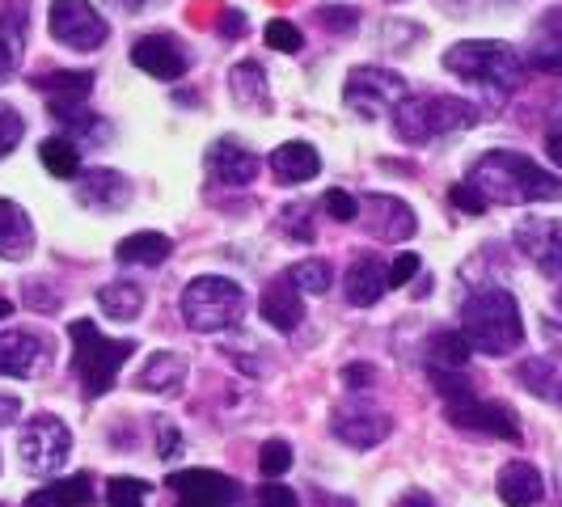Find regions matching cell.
<instances>
[{
    "label": "cell",
    "instance_id": "e0dca14e",
    "mask_svg": "<svg viewBox=\"0 0 562 507\" xmlns=\"http://www.w3.org/2000/svg\"><path fill=\"white\" fill-rule=\"evenodd\" d=\"M330 431L351 449H376L381 440H390L394 422L385 410H372V406H338L330 415Z\"/></svg>",
    "mask_w": 562,
    "mask_h": 507
},
{
    "label": "cell",
    "instance_id": "ab89813d",
    "mask_svg": "<svg viewBox=\"0 0 562 507\" xmlns=\"http://www.w3.org/2000/svg\"><path fill=\"white\" fill-rule=\"evenodd\" d=\"M322 207L335 216V221H360V199L347 195V191H326V199H322Z\"/></svg>",
    "mask_w": 562,
    "mask_h": 507
},
{
    "label": "cell",
    "instance_id": "f6af8a7d",
    "mask_svg": "<svg viewBox=\"0 0 562 507\" xmlns=\"http://www.w3.org/2000/svg\"><path fill=\"white\" fill-rule=\"evenodd\" d=\"M317 18H322V26H330V30H356V13L351 9H317Z\"/></svg>",
    "mask_w": 562,
    "mask_h": 507
},
{
    "label": "cell",
    "instance_id": "f35d334b",
    "mask_svg": "<svg viewBox=\"0 0 562 507\" xmlns=\"http://www.w3.org/2000/svg\"><path fill=\"white\" fill-rule=\"evenodd\" d=\"M280 228L292 237V241H313V225H310V207H283L280 212Z\"/></svg>",
    "mask_w": 562,
    "mask_h": 507
},
{
    "label": "cell",
    "instance_id": "5bb4252c",
    "mask_svg": "<svg viewBox=\"0 0 562 507\" xmlns=\"http://www.w3.org/2000/svg\"><path fill=\"white\" fill-rule=\"evenodd\" d=\"M512 237L541 275L562 280V221H520Z\"/></svg>",
    "mask_w": 562,
    "mask_h": 507
},
{
    "label": "cell",
    "instance_id": "484cf974",
    "mask_svg": "<svg viewBox=\"0 0 562 507\" xmlns=\"http://www.w3.org/2000/svg\"><path fill=\"white\" fill-rule=\"evenodd\" d=\"M541 495H546V482L537 474V465H529V461H507L504 470H499V499L507 507H533L541 504Z\"/></svg>",
    "mask_w": 562,
    "mask_h": 507
},
{
    "label": "cell",
    "instance_id": "cb8c5ba5",
    "mask_svg": "<svg viewBox=\"0 0 562 507\" xmlns=\"http://www.w3.org/2000/svg\"><path fill=\"white\" fill-rule=\"evenodd\" d=\"M30 250H34L30 212L13 199H0V258L4 262H22Z\"/></svg>",
    "mask_w": 562,
    "mask_h": 507
},
{
    "label": "cell",
    "instance_id": "681fc988",
    "mask_svg": "<svg viewBox=\"0 0 562 507\" xmlns=\"http://www.w3.org/2000/svg\"><path fill=\"white\" fill-rule=\"evenodd\" d=\"M241 30H246V13H237V9H228L225 13V22H221V34H233V38H237V34H241Z\"/></svg>",
    "mask_w": 562,
    "mask_h": 507
},
{
    "label": "cell",
    "instance_id": "74e56055",
    "mask_svg": "<svg viewBox=\"0 0 562 507\" xmlns=\"http://www.w3.org/2000/svg\"><path fill=\"white\" fill-rule=\"evenodd\" d=\"M22 136H26V119L13 111V106L0 102V157H9L22 144Z\"/></svg>",
    "mask_w": 562,
    "mask_h": 507
},
{
    "label": "cell",
    "instance_id": "d6986e66",
    "mask_svg": "<svg viewBox=\"0 0 562 507\" xmlns=\"http://www.w3.org/2000/svg\"><path fill=\"white\" fill-rule=\"evenodd\" d=\"M77 199L98 212H123L132 203V178L119 169H85L77 178Z\"/></svg>",
    "mask_w": 562,
    "mask_h": 507
},
{
    "label": "cell",
    "instance_id": "7a4b0ae2",
    "mask_svg": "<svg viewBox=\"0 0 562 507\" xmlns=\"http://www.w3.org/2000/svg\"><path fill=\"white\" fill-rule=\"evenodd\" d=\"M461 335L482 356H512L525 342L520 305L507 288H479L461 305Z\"/></svg>",
    "mask_w": 562,
    "mask_h": 507
},
{
    "label": "cell",
    "instance_id": "ee69618b",
    "mask_svg": "<svg viewBox=\"0 0 562 507\" xmlns=\"http://www.w3.org/2000/svg\"><path fill=\"white\" fill-rule=\"evenodd\" d=\"M157 452H161V457H178V452H182V436H178V427L166 419H157Z\"/></svg>",
    "mask_w": 562,
    "mask_h": 507
},
{
    "label": "cell",
    "instance_id": "c3c4849f",
    "mask_svg": "<svg viewBox=\"0 0 562 507\" xmlns=\"http://www.w3.org/2000/svg\"><path fill=\"white\" fill-rule=\"evenodd\" d=\"M18 415H22V402L13 394H0V427L4 422H18Z\"/></svg>",
    "mask_w": 562,
    "mask_h": 507
},
{
    "label": "cell",
    "instance_id": "ac0fdd59",
    "mask_svg": "<svg viewBox=\"0 0 562 507\" xmlns=\"http://www.w3.org/2000/svg\"><path fill=\"white\" fill-rule=\"evenodd\" d=\"M258 309H262V322H267L271 330L292 335V330L305 322V296H301V288L292 283V275L283 271V275H276V280L262 288Z\"/></svg>",
    "mask_w": 562,
    "mask_h": 507
},
{
    "label": "cell",
    "instance_id": "277c9868",
    "mask_svg": "<svg viewBox=\"0 0 562 507\" xmlns=\"http://www.w3.org/2000/svg\"><path fill=\"white\" fill-rule=\"evenodd\" d=\"M479 123V106L449 93H406L394 106V132L402 144H431L461 127Z\"/></svg>",
    "mask_w": 562,
    "mask_h": 507
},
{
    "label": "cell",
    "instance_id": "ffe728a7",
    "mask_svg": "<svg viewBox=\"0 0 562 507\" xmlns=\"http://www.w3.org/2000/svg\"><path fill=\"white\" fill-rule=\"evenodd\" d=\"M26 34H30V4L26 0H9L4 13H0V84L22 68V59H26Z\"/></svg>",
    "mask_w": 562,
    "mask_h": 507
},
{
    "label": "cell",
    "instance_id": "4fadbf2b",
    "mask_svg": "<svg viewBox=\"0 0 562 507\" xmlns=\"http://www.w3.org/2000/svg\"><path fill=\"white\" fill-rule=\"evenodd\" d=\"M360 216H364L368 233L376 237V241H411L415 233H419V216H415V207L411 203H402L397 195H364L360 199Z\"/></svg>",
    "mask_w": 562,
    "mask_h": 507
},
{
    "label": "cell",
    "instance_id": "f5cc1de1",
    "mask_svg": "<svg viewBox=\"0 0 562 507\" xmlns=\"http://www.w3.org/2000/svg\"><path fill=\"white\" fill-rule=\"evenodd\" d=\"M554 309H559V317H562V288L554 292Z\"/></svg>",
    "mask_w": 562,
    "mask_h": 507
},
{
    "label": "cell",
    "instance_id": "f546056e",
    "mask_svg": "<svg viewBox=\"0 0 562 507\" xmlns=\"http://www.w3.org/2000/svg\"><path fill=\"white\" fill-rule=\"evenodd\" d=\"M470 338L461 330H440L427 342V372H465L470 364Z\"/></svg>",
    "mask_w": 562,
    "mask_h": 507
},
{
    "label": "cell",
    "instance_id": "7bdbcfd3",
    "mask_svg": "<svg viewBox=\"0 0 562 507\" xmlns=\"http://www.w3.org/2000/svg\"><path fill=\"white\" fill-rule=\"evenodd\" d=\"M452 207H461V212H474V216H479V212H486V207H491V203H486V199L479 195V191H474V187H470V182H461V187H452Z\"/></svg>",
    "mask_w": 562,
    "mask_h": 507
},
{
    "label": "cell",
    "instance_id": "836d02e7",
    "mask_svg": "<svg viewBox=\"0 0 562 507\" xmlns=\"http://www.w3.org/2000/svg\"><path fill=\"white\" fill-rule=\"evenodd\" d=\"M288 275H292V283H296L301 292H310V296H326V292H330V283H335L330 267H326L322 258H305V262H296Z\"/></svg>",
    "mask_w": 562,
    "mask_h": 507
},
{
    "label": "cell",
    "instance_id": "9a60e30c",
    "mask_svg": "<svg viewBox=\"0 0 562 507\" xmlns=\"http://www.w3.org/2000/svg\"><path fill=\"white\" fill-rule=\"evenodd\" d=\"M132 64H136L140 72H148L153 81H178V77H187V68H191L187 47H182L173 34H144V38H136Z\"/></svg>",
    "mask_w": 562,
    "mask_h": 507
},
{
    "label": "cell",
    "instance_id": "d4e9b609",
    "mask_svg": "<svg viewBox=\"0 0 562 507\" xmlns=\"http://www.w3.org/2000/svg\"><path fill=\"white\" fill-rule=\"evenodd\" d=\"M271 173H276L280 182H288V187H301V182H313V178L322 173V157H317L313 144L288 140L271 153Z\"/></svg>",
    "mask_w": 562,
    "mask_h": 507
},
{
    "label": "cell",
    "instance_id": "d590c367",
    "mask_svg": "<svg viewBox=\"0 0 562 507\" xmlns=\"http://www.w3.org/2000/svg\"><path fill=\"white\" fill-rule=\"evenodd\" d=\"M258 465H262L267 478L288 474V470H292V444H288V440H267V444L258 449Z\"/></svg>",
    "mask_w": 562,
    "mask_h": 507
},
{
    "label": "cell",
    "instance_id": "603a6c76",
    "mask_svg": "<svg viewBox=\"0 0 562 507\" xmlns=\"http://www.w3.org/2000/svg\"><path fill=\"white\" fill-rule=\"evenodd\" d=\"M187 385V356L178 351H153L136 372V390L144 394H178Z\"/></svg>",
    "mask_w": 562,
    "mask_h": 507
},
{
    "label": "cell",
    "instance_id": "8fae6325",
    "mask_svg": "<svg viewBox=\"0 0 562 507\" xmlns=\"http://www.w3.org/2000/svg\"><path fill=\"white\" fill-rule=\"evenodd\" d=\"M203 169H207V182H212V187L237 191V187H250L254 178H258L262 161H258V153H254L250 144L233 140V136H221V140L207 144Z\"/></svg>",
    "mask_w": 562,
    "mask_h": 507
},
{
    "label": "cell",
    "instance_id": "1f68e13d",
    "mask_svg": "<svg viewBox=\"0 0 562 507\" xmlns=\"http://www.w3.org/2000/svg\"><path fill=\"white\" fill-rule=\"evenodd\" d=\"M38 161L59 182L64 178H81V148H77L72 136H47V140L38 144Z\"/></svg>",
    "mask_w": 562,
    "mask_h": 507
},
{
    "label": "cell",
    "instance_id": "4dcf8cb0",
    "mask_svg": "<svg viewBox=\"0 0 562 507\" xmlns=\"http://www.w3.org/2000/svg\"><path fill=\"white\" fill-rule=\"evenodd\" d=\"M98 309L106 313L111 322H136L144 309V288L127 280L106 283V288H98Z\"/></svg>",
    "mask_w": 562,
    "mask_h": 507
},
{
    "label": "cell",
    "instance_id": "f907efd6",
    "mask_svg": "<svg viewBox=\"0 0 562 507\" xmlns=\"http://www.w3.org/2000/svg\"><path fill=\"white\" fill-rule=\"evenodd\" d=\"M397 507H436V504H431V495H427V491H411V495H402V499H397Z\"/></svg>",
    "mask_w": 562,
    "mask_h": 507
},
{
    "label": "cell",
    "instance_id": "d6a6232c",
    "mask_svg": "<svg viewBox=\"0 0 562 507\" xmlns=\"http://www.w3.org/2000/svg\"><path fill=\"white\" fill-rule=\"evenodd\" d=\"M520 381H525L537 397H554L562 406V360L537 356L529 364H520Z\"/></svg>",
    "mask_w": 562,
    "mask_h": 507
},
{
    "label": "cell",
    "instance_id": "f1b7e54d",
    "mask_svg": "<svg viewBox=\"0 0 562 507\" xmlns=\"http://www.w3.org/2000/svg\"><path fill=\"white\" fill-rule=\"evenodd\" d=\"M93 495H98L93 482L85 478V474H72V478L47 482L43 491H34L26 499V507H89Z\"/></svg>",
    "mask_w": 562,
    "mask_h": 507
},
{
    "label": "cell",
    "instance_id": "b9f144b4",
    "mask_svg": "<svg viewBox=\"0 0 562 507\" xmlns=\"http://www.w3.org/2000/svg\"><path fill=\"white\" fill-rule=\"evenodd\" d=\"M415 275H419V254H397L390 267V288H406Z\"/></svg>",
    "mask_w": 562,
    "mask_h": 507
},
{
    "label": "cell",
    "instance_id": "11a10c76",
    "mask_svg": "<svg viewBox=\"0 0 562 507\" xmlns=\"http://www.w3.org/2000/svg\"><path fill=\"white\" fill-rule=\"evenodd\" d=\"M123 4H140V0H123Z\"/></svg>",
    "mask_w": 562,
    "mask_h": 507
},
{
    "label": "cell",
    "instance_id": "db71d44e",
    "mask_svg": "<svg viewBox=\"0 0 562 507\" xmlns=\"http://www.w3.org/2000/svg\"><path fill=\"white\" fill-rule=\"evenodd\" d=\"M449 4H470V0H449Z\"/></svg>",
    "mask_w": 562,
    "mask_h": 507
},
{
    "label": "cell",
    "instance_id": "7c38bea8",
    "mask_svg": "<svg viewBox=\"0 0 562 507\" xmlns=\"http://www.w3.org/2000/svg\"><path fill=\"white\" fill-rule=\"evenodd\" d=\"M178 507H228L237 504L241 486L221 470H173L166 478Z\"/></svg>",
    "mask_w": 562,
    "mask_h": 507
},
{
    "label": "cell",
    "instance_id": "52a82bcc",
    "mask_svg": "<svg viewBox=\"0 0 562 507\" xmlns=\"http://www.w3.org/2000/svg\"><path fill=\"white\" fill-rule=\"evenodd\" d=\"M18 452H22V465L38 478H52L64 470L68 452H72V431L68 422L56 415H34L18 436Z\"/></svg>",
    "mask_w": 562,
    "mask_h": 507
},
{
    "label": "cell",
    "instance_id": "9c48e42d",
    "mask_svg": "<svg viewBox=\"0 0 562 507\" xmlns=\"http://www.w3.org/2000/svg\"><path fill=\"white\" fill-rule=\"evenodd\" d=\"M47 26H52V38L72 47V52H98L111 38L106 18L89 0H52Z\"/></svg>",
    "mask_w": 562,
    "mask_h": 507
},
{
    "label": "cell",
    "instance_id": "e575fe53",
    "mask_svg": "<svg viewBox=\"0 0 562 507\" xmlns=\"http://www.w3.org/2000/svg\"><path fill=\"white\" fill-rule=\"evenodd\" d=\"M148 482L144 478H127V474H119V478L106 482V504L111 507H144L148 499Z\"/></svg>",
    "mask_w": 562,
    "mask_h": 507
},
{
    "label": "cell",
    "instance_id": "30bf717a",
    "mask_svg": "<svg viewBox=\"0 0 562 507\" xmlns=\"http://www.w3.org/2000/svg\"><path fill=\"white\" fill-rule=\"evenodd\" d=\"M445 410H449L452 427H461V431H482V436H495V440H507V444L520 440V419L504 402H486V397L470 394L461 402H449Z\"/></svg>",
    "mask_w": 562,
    "mask_h": 507
},
{
    "label": "cell",
    "instance_id": "ba28073f",
    "mask_svg": "<svg viewBox=\"0 0 562 507\" xmlns=\"http://www.w3.org/2000/svg\"><path fill=\"white\" fill-rule=\"evenodd\" d=\"M406 98V77H397L381 64H360L347 72L342 81V102L347 111L364 114V119H376V114H394V106Z\"/></svg>",
    "mask_w": 562,
    "mask_h": 507
},
{
    "label": "cell",
    "instance_id": "7402d4cb",
    "mask_svg": "<svg viewBox=\"0 0 562 507\" xmlns=\"http://www.w3.org/2000/svg\"><path fill=\"white\" fill-rule=\"evenodd\" d=\"M525 64L537 72H562V9H550V13L537 18Z\"/></svg>",
    "mask_w": 562,
    "mask_h": 507
},
{
    "label": "cell",
    "instance_id": "83f0119b",
    "mask_svg": "<svg viewBox=\"0 0 562 507\" xmlns=\"http://www.w3.org/2000/svg\"><path fill=\"white\" fill-rule=\"evenodd\" d=\"M228 93H233V102H237V106H246V111H267V106H271L267 72H262L254 59L237 64V68L228 72Z\"/></svg>",
    "mask_w": 562,
    "mask_h": 507
},
{
    "label": "cell",
    "instance_id": "44dd1931",
    "mask_svg": "<svg viewBox=\"0 0 562 507\" xmlns=\"http://www.w3.org/2000/svg\"><path fill=\"white\" fill-rule=\"evenodd\" d=\"M390 292V267L381 262V258H356L351 262V271H347V280H342V296H347V305H356V309H372L381 296Z\"/></svg>",
    "mask_w": 562,
    "mask_h": 507
},
{
    "label": "cell",
    "instance_id": "5b68a950",
    "mask_svg": "<svg viewBox=\"0 0 562 507\" xmlns=\"http://www.w3.org/2000/svg\"><path fill=\"white\" fill-rule=\"evenodd\" d=\"M68 338H72V372L81 381L85 397H106L114 390V376L136 356V342L132 338H106L85 317L68 326Z\"/></svg>",
    "mask_w": 562,
    "mask_h": 507
},
{
    "label": "cell",
    "instance_id": "8992f818",
    "mask_svg": "<svg viewBox=\"0 0 562 507\" xmlns=\"http://www.w3.org/2000/svg\"><path fill=\"white\" fill-rule=\"evenodd\" d=\"M246 313V288L225 275H195L182 288V322L195 335H216L237 326Z\"/></svg>",
    "mask_w": 562,
    "mask_h": 507
},
{
    "label": "cell",
    "instance_id": "60d3db41",
    "mask_svg": "<svg viewBox=\"0 0 562 507\" xmlns=\"http://www.w3.org/2000/svg\"><path fill=\"white\" fill-rule=\"evenodd\" d=\"M258 507H301V499H296V491H292V486L267 482V486L258 491Z\"/></svg>",
    "mask_w": 562,
    "mask_h": 507
},
{
    "label": "cell",
    "instance_id": "6da1fadb",
    "mask_svg": "<svg viewBox=\"0 0 562 507\" xmlns=\"http://www.w3.org/2000/svg\"><path fill=\"white\" fill-rule=\"evenodd\" d=\"M474 191H479L486 203H504V207H516V203H559L562 199V182L541 169L533 157L525 153H512V148H491L482 153L479 161L470 166V178H465Z\"/></svg>",
    "mask_w": 562,
    "mask_h": 507
},
{
    "label": "cell",
    "instance_id": "8d00e7d4",
    "mask_svg": "<svg viewBox=\"0 0 562 507\" xmlns=\"http://www.w3.org/2000/svg\"><path fill=\"white\" fill-rule=\"evenodd\" d=\"M267 47H276V52H288V56H296V52L305 47V34L292 26V22L276 18V22H267Z\"/></svg>",
    "mask_w": 562,
    "mask_h": 507
},
{
    "label": "cell",
    "instance_id": "7dc6e473",
    "mask_svg": "<svg viewBox=\"0 0 562 507\" xmlns=\"http://www.w3.org/2000/svg\"><path fill=\"white\" fill-rule=\"evenodd\" d=\"M546 153L554 157L562 166V106L554 111V119H550V127H546Z\"/></svg>",
    "mask_w": 562,
    "mask_h": 507
},
{
    "label": "cell",
    "instance_id": "bcb514c9",
    "mask_svg": "<svg viewBox=\"0 0 562 507\" xmlns=\"http://www.w3.org/2000/svg\"><path fill=\"white\" fill-rule=\"evenodd\" d=\"M372 381H376V372H372V368H368V364H351V368H342V385H347V390H368Z\"/></svg>",
    "mask_w": 562,
    "mask_h": 507
},
{
    "label": "cell",
    "instance_id": "3957f363",
    "mask_svg": "<svg viewBox=\"0 0 562 507\" xmlns=\"http://www.w3.org/2000/svg\"><path fill=\"white\" fill-rule=\"evenodd\" d=\"M445 68L452 77L470 84H482L491 93H512L520 89L529 64L525 56L512 47V43H499V38H465V43H452L445 52Z\"/></svg>",
    "mask_w": 562,
    "mask_h": 507
},
{
    "label": "cell",
    "instance_id": "816d5d0a",
    "mask_svg": "<svg viewBox=\"0 0 562 507\" xmlns=\"http://www.w3.org/2000/svg\"><path fill=\"white\" fill-rule=\"evenodd\" d=\"M9 313H13V305H9V301H4V296H0V322H4V317H9Z\"/></svg>",
    "mask_w": 562,
    "mask_h": 507
},
{
    "label": "cell",
    "instance_id": "2e32d148",
    "mask_svg": "<svg viewBox=\"0 0 562 507\" xmlns=\"http://www.w3.org/2000/svg\"><path fill=\"white\" fill-rule=\"evenodd\" d=\"M52 364V347L47 338L34 330H4L0 335V376H38L43 368Z\"/></svg>",
    "mask_w": 562,
    "mask_h": 507
},
{
    "label": "cell",
    "instance_id": "4316f807",
    "mask_svg": "<svg viewBox=\"0 0 562 507\" xmlns=\"http://www.w3.org/2000/svg\"><path fill=\"white\" fill-rule=\"evenodd\" d=\"M169 254H173V241H169L166 233H153V228L132 233V237H123L114 246V258L127 262V267H161Z\"/></svg>",
    "mask_w": 562,
    "mask_h": 507
}]
</instances>
